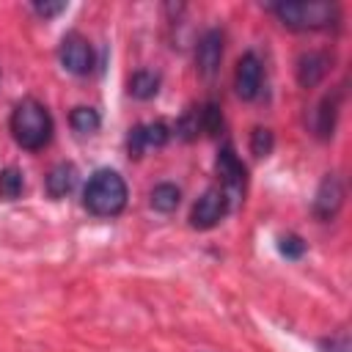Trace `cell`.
I'll return each mask as SVG.
<instances>
[{"mask_svg":"<svg viewBox=\"0 0 352 352\" xmlns=\"http://www.w3.org/2000/svg\"><path fill=\"white\" fill-rule=\"evenodd\" d=\"M82 204L96 217H116L126 206V182L110 168H99L82 192Z\"/></svg>","mask_w":352,"mask_h":352,"instance_id":"obj_1","label":"cell"},{"mask_svg":"<svg viewBox=\"0 0 352 352\" xmlns=\"http://www.w3.org/2000/svg\"><path fill=\"white\" fill-rule=\"evenodd\" d=\"M11 135L28 151L44 148L52 138V118L47 107L36 99H22L11 113Z\"/></svg>","mask_w":352,"mask_h":352,"instance_id":"obj_2","label":"cell"},{"mask_svg":"<svg viewBox=\"0 0 352 352\" xmlns=\"http://www.w3.org/2000/svg\"><path fill=\"white\" fill-rule=\"evenodd\" d=\"M270 11L292 30H330L341 19L336 3H272Z\"/></svg>","mask_w":352,"mask_h":352,"instance_id":"obj_3","label":"cell"},{"mask_svg":"<svg viewBox=\"0 0 352 352\" xmlns=\"http://www.w3.org/2000/svg\"><path fill=\"white\" fill-rule=\"evenodd\" d=\"M228 209H231V201L223 192V187H209L195 201V206L190 212V226L192 228H212V226H217L226 217Z\"/></svg>","mask_w":352,"mask_h":352,"instance_id":"obj_4","label":"cell"},{"mask_svg":"<svg viewBox=\"0 0 352 352\" xmlns=\"http://www.w3.org/2000/svg\"><path fill=\"white\" fill-rule=\"evenodd\" d=\"M214 168H217V176H220V182H223V192L228 195V201H231V198L236 201V198L245 192V184H248V170H245L242 160L236 157L234 146H228V143H226V146L220 148Z\"/></svg>","mask_w":352,"mask_h":352,"instance_id":"obj_5","label":"cell"},{"mask_svg":"<svg viewBox=\"0 0 352 352\" xmlns=\"http://www.w3.org/2000/svg\"><path fill=\"white\" fill-rule=\"evenodd\" d=\"M58 58H60L63 69L72 72V74H88L94 69V50L88 44V38H82L80 33L63 36L60 50H58Z\"/></svg>","mask_w":352,"mask_h":352,"instance_id":"obj_6","label":"cell"},{"mask_svg":"<svg viewBox=\"0 0 352 352\" xmlns=\"http://www.w3.org/2000/svg\"><path fill=\"white\" fill-rule=\"evenodd\" d=\"M223 60V33L217 28L206 30L195 47V69L201 77H212Z\"/></svg>","mask_w":352,"mask_h":352,"instance_id":"obj_7","label":"cell"},{"mask_svg":"<svg viewBox=\"0 0 352 352\" xmlns=\"http://www.w3.org/2000/svg\"><path fill=\"white\" fill-rule=\"evenodd\" d=\"M168 138H170L168 124H162V121H148V124H140V126H135V129L129 132V138H126V148H129L132 157H140V154L148 151V148H160V146H165Z\"/></svg>","mask_w":352,"mask_h":352,"instance_id":"obj_8","label":"cell"},{"mask_svg":"<svg viewBox=\"0 0 352 352\" xmlns=\"http://www.w3.org/2000/svg\"><path fill=\"white\" fill-rule=\"evenodd\" d=\"M344 204V184L336 173H327L316 190V198H314V214L319 220H333L338 214Z\"/></svg>","mask_w":352,"mask_h":352,"instance_id":"obj_9","label":"cell"},{"mask_svg":"<svg viewBox=\"0 0 352 352\" xmlns=\"http://www.w3.org/2000/svg\"><path fill=\"white\" fill-rule=\"evenodd\" d=\"M261 60L248 52L239 58L236 63V72H234V88H236V96L239 99H256L258 91H261Z\"/></svg>","mask_w":352,"mask_h":352,"instance_id":"obj_10","label":"cell"},{"mask_svg":"<svg viewBox=\"0 0 352 352\" xmlns=\"http://www.w3.org/2000/svg\"><path fill=\"white\" fill-rule=\"evenodd\" d=\"M330 63L333 58L327 52H319V50H311V52H302L300 60H297V80L302 88H314L324 80V74L330 72Z\"/></svg>","mask_w":352,"mask_h":352,"instance_id":"obj_11","label":"cell"},{"mask_svg":"<svg viewBox=\"0 0 352 352\" xmlns=\"http://www.w3.org/2000/svg\"><path fill=\"white\" fill-rule=\"evenodd\" d=\"M338 104H341V91H333V94H327V96L319 102V107H316V113H314V129H316L319 138H330V135H333V129H336V116H338Z\"/></svg>","mask_w":352,"mask_h":352,"instance_id":"obj_12","label":"cell"},{"mask_svg":"<svg viewBox=\"0 0 352 352\" xmlns=\"http://www.w3.org/2000/svg\"><path fill=\"white\" fill-rule=\"evenodd\" d=\"M74 182H77V170H74V165L60 162V165H55V168L47 173V192H50L52 198H63L66 192H72Z\"/></svg>","mask_w":352,"mask_h":352,"instance_id":"obj_13","label":"cell"},{"mask_svg":"<svg viewBox=\"0 0 352 352\" xmlns=\"http://www.w3.org/2000/svg\"><path fill=\"white\" fill-rule=\"evenodd\" d=\"M157 91H160V74H157V72L143 69V72H135V74H132V80H129V94H132L135 99H151V96H157Z\"/></svg>","mask_w":352,"mask_h":352,"instance_id":"obj_14","label":"cell"},{"mask_svg":"<svg viewBox=\"0 0 352 352\" xmlns=\"http://www.w3.org/2000/svg\"><path fill=\"white\" fill-rule=\"evenodd\" d=\"M151 206L157 209V212H173L176 206H179V201H182V192H179V187L176 184H170V182H162V184H157L154 190H151Z\"/></svg>","mask_w":352,"mask_h":352,"instance_id":"obj_15","label":"cell"},{"mask_svg":"<svg viewBox=\"0 0 352 352\" xmlns=\"http://www.w3.org/2000/svg\"><path fill=\"white\" fill-rule=\"evenodd\" d=\"M69 124H72L74 132L88 135V132H96V129H99L102 118H99V113H96L94 107H74L72 116H69Z\"/></svg>","mask_w":352,"mask_h":352,"instance_id":"obj_16","label":"cell"},{"mask_svg":"<svg viewBox=\"0 0 352 352\" xmlns=\"http://www.w3.org/2000/svg\"><path fill=\"white\" fill-rule=\"evenodd\" d=\"M198 118H201V132L206 135H217L223 129V113L214 102H206L198 107Z\"/></svg>","mask_w":352,"mask_h":352,"instance_id":"obj_17","label":"cell"},{"mask_svg":"<svg viewBox=\"0 0 352 352\" xmlns=\"http://www.w3.org/2000/svg\"><path fill=\"white\" fill-rule=\"evenodd\" d=\"M22 187H25V182H22V173H19L16 168L0 170V198H8V201L19 198Z\"/></svg>","mask_w":352,"mask_h":352,"instance_id":"obj_18","label":"cell"},{"mask_svg":"<svg viewBox=\"0 0 352 352\" xmlns=\"http://www.w3.org/2000/svg\"><path fill=\"white\" fill-rule=\"evenodd\" d=\"M270 148H272V132L270 129H261V126L253 129V135H250V151L256 157H267Z\"/></svg>","mask_w":352,"mask_h":352,"instance_id":"obj_19","label":"cell"},{"mask_svg":"<svg viewBox=\"0 0 352 352\" xmlns=\"http://www.w3.org/2000/svg\"><path fill=\"white\" fill-rule=\"evenodd\" d=\"M278 250L286 256V258H300L305 253V242L297 236V234H286L278 239Z\"/></svg>","mask_w":352,"mask_h":352,"instance_id":"obj_20","label":"cell"},{"mask_svg":"<svg viewBox=\"0 0 352 352\" xmlns=\"http://www.w3.org/2000/svg\"><path fill=\"white\" fill-rule=\"evenodd\" d=\"M322 352H349V336L346 333H338L336 338H330V341L322 344Z\"/></svg>","mask_w":352,"mask_h":352,"instance_id":"obj_21","label":"cell"},{"mask_svg":"<svg viewBox=\"0 0 352 352\" xmlns=\"http://www.w3.org/2000/svg\"><path fill=\"white\" fill-rule=\"evenodd\" d=\"M33 11H36L38 16L50 19V16L60 14V11H66V3H36V6H33Z\"/></svg>","mask_w":352,"mask_h":352,"instance_id":"obj_22","label":"cell"}]
</instances>
